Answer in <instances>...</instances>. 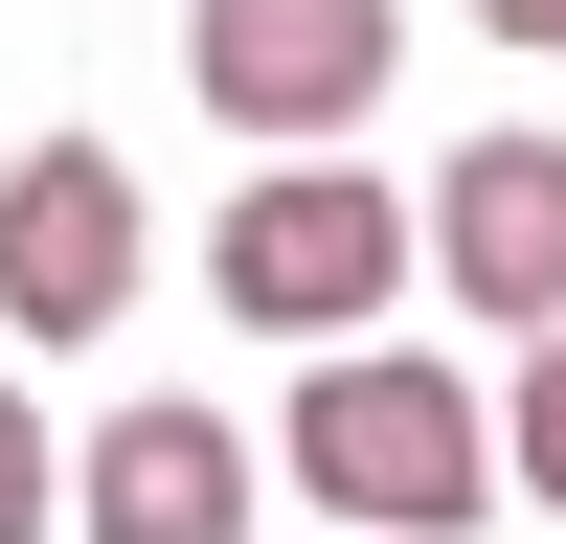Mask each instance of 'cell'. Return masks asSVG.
<instances>
[{"instance_id":"cell-6","label":"cell","mask_w":566,"mask_h":544,"mask_svg":"<svg viewBox=\"0 0 566 544\" xmlns=\"http://www.w3.org/2000/svg\"><path fill=\"white\" fill-rule=\"evenodd\" d=\"M250 477H272V453L227 431V408L159 386V408H114V431L69 453V522H91V544H250Z\"/></svg>"},{"instance_id":"cell-1","label":"cell","mask_w":566,"mask_h":544,"mask_svg":"<svg viewBox=\"0 0 566 544\" xmlns=\"http://www.w3.org/2000/svg\"><path fill=\"white\" fill-rule=\"evenodd\" d=\"M295 499H317V544H453L499 499V431H476V386L453 363H408V341H340L295 386Z\"/></svg>"},{"instance_id":"cell-7","label":"cell","mask_w":566,"mask_h":544,"mask_svg":"<svg viewBox=\"0 0 566 544\" xmlns=\"http://www.w3.org/2000/svg\"><path fill=\"white\" fill-rule=\"evenodd\" d=\"M476 431H499V477H522V499H566V317L522 341V386H499Z\"/></svg>"},{"instance_id":"cell-4","label":"cell","mask_w":566,"mask_h":544,"mask_svg":"<svg viewBox=\"0 0 566 544\" xmlns=\"http://www.w3.org/2000/svg\"><path fill=\"white\" fill-rule=\"evenodd\" d=\"M136 159L114 136H45V159H0V341H114L136 317Z\"/></svg>"},{"instance_id":"cell-5","label":"cell","mask_w":566,"mask_h":544,"mask_svg":"<svg viewBox=\"0 0 566 544\" xmlns=\"http://www.w3.org/2000/svg\"><path fill=\"white\" fill-rule=\"evenodd\" d=\"M408 272H431V295H476L499 341H544L566 317V136H453L431 159V205H408Z\"/></svg>"},{"instance_id":"cell-2","label":"cell","mask_w":566,"mask_h":544,"mask_svg":"<svg viewBox=\"0 0 566 544\" xmlns=\"http://www.w3.org/2000/svg\"><path fill=\"white\" fill-rule=\"evenodd\" d=\"M205 295L250 317V341L340 363L363 317L408 295V205H386L363 159H272V181H227V227H205Z\"/></svg>"},{"instance_id":"cell-9","label":"cell","mask_w":566,"mask_h":544,"mask_svg":"<svg viewBox=\"0 0 566 544\" xmlns=\"http://www.w3.org/2000/svg\"><path fill=\"white\" fill-rule=\"evenodd\" d=\"M476 23H499V45H566V0H476Z\"/></svg>"},{"instance_id":"cell-8","label":"cell","mask_w":566,"mask_h":544,"mask_svg":"<svg viewBox=\"0 0 566 544\" xmlns=\"http://www.w3.org/2000/svg\"><path fill=\"white\" fill-rule=\"evenodd\" d=\"M45 522H69V431L0 386V544H45Z\"/></svg>"},{"instance_id":"cell-3","label":"cell","mask_w":566,"mask_h":544,"mask_svg":"<svg viewBox=\"0 0 566 544\" xmlns=\"http://www.w3.org/2000/svg\"><path fill=\"white\" fill-rule=\"evenodd\" d=\"M181 91L227 136H272V159H363V114L408 91V0H205Z\"/></svg>"}]
</instances>
